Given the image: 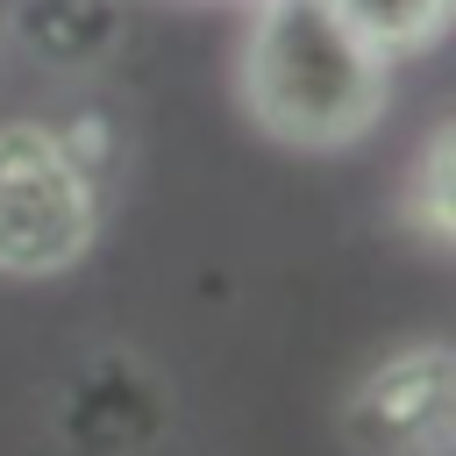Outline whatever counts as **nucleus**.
Instances as JSON below:
<instances>
[{"label":"nucleus","mask_w":456,"mask_h":456,"mask_svg":"<svg viewBox=\"0 0 456 456\" xmlns=\"http://www.w3.org/2000/svg\"><path fill=\"white\" fill-rule=\"evenodd\" d=\"M100 192L71 135L43 121L0 128V278H57L93 249Z\"/></svg>","instance_id":"obj_2"},{"label":"nucleus","mask_w":456,"mask_h":456,"mask_svg":"<svg viewBox=\"0 0 456 456\" xmlns=\"http://www.w3.org/2000/svg\"><path fill=\"white\" fill-rule=\"evenodd\" d=\"M378 57H420L449 28V0H328Z\"/></svg>","instance_id":"obj_5"},{"label":"nucleus","mask_w":456,"mask_h":456,"mask_svg":"<svg viewBox=\"0 0 456 456\" xmlns=\"http://www.w3.org/2000/svg\"><path fill=\"white\" fill-rule=\"evenodd\" d=\"M342 435L363 456H449L456 442V370L442 342L385 356L342 406Z\"/></svg>","instance_id":"obj_3"},{"label":"nucleus","mask_w":456,"mask_h":456,"mask_svg":"<svg viewBox=\"0 0 456 456\" xmlns=\"http://www.w3.org/2000/svg\"><path fill=\"white\" fill-rule=\"evenodd\" d=\"M14 28L28 36L36 57L50 64H93L107 43H114V14L100 0H21Z\"/></svg>","instance_id":"obj_4"},{"label":"nucleus","mask_w":456,"mask_h":456,"mask_svg":"<svg viewBox=\"0 0 456 456\" xmlns=\"http://www.w3.org/2000/svg\"><path fill=\"white\" fill-rule=\"evenodd\" d=\"M413 214H420L428 242L449 249V235H456V207H449V128L428 135V157H420V178H413Z\"/></svg>","instance_id":"obj_6"},{"label":"nucleus","mask_w":456,"mask_h":456,"mask_svg":"<svg viewBox=\"0 0 456 456\" xmlns=\"http://www.w3.org/2000/svg\"><path fill=\"white\" fill-rule=\"evenodd\" d=\"M392 57H378L328 0H256L242 36V107L292 150H342L378 128Z\"/></svg>","instance_id":"obj_1"}]
</instances>
